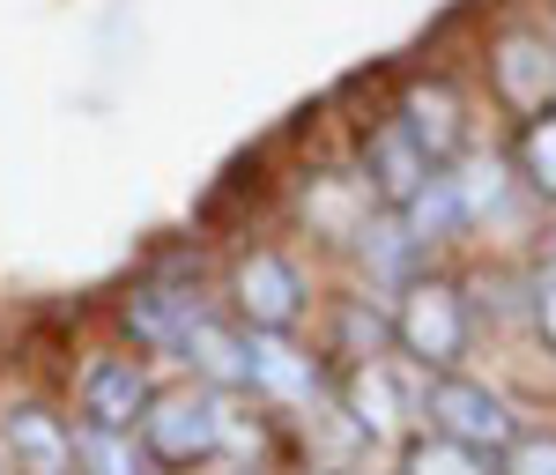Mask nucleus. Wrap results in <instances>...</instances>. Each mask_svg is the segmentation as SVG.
<instances>
[{"instance_id":"nucleus-1","label":"nucleus","mask_w":556,"mask_h":475,"mask_svg":"<svg viewBox=\"0 0 556 475\" xmlns=\"http://www.w3.org/2000/svg\"><path fill=\"white\" fill-rule=\"evenodd\" d=\"M393 342L408 349L424 372H453L468 349V304L453 283H408L393 304Z\"/></svg>"},{"instance_id":"nucleus-2","label":"nucleus","mask_w":556,"mask_h":475,"mask_svg":"<svg viewBox=\"0 0 556 475\" xmlns=\"http://www.w3.org/2000/svg\"><path fill=\"white\" fill-rule=\"evenodd\" d=\"M141 453L164 468H193L223 453V401L215 393H164L141 409Z\"/></svg>"},{"instance_id":"nucleus-3","label":"nucleus","mask_w":556,"mask_h":475,"mask_svg":"<svg viewBox=\"0 0 556 475\" xmlns=\"http://www.w3.org/2000/svg\"><path fill=\"white\" fill-rule=\"evenodd\" d=\"M430 432L453 438V446H468V453H505V446L519 438V424L490 387H475V379H460V372H438V387H430Z\"/></svg>"},{"instance_id":"nucleus-4","label":"nucleus","mask_w":556,"mask_h":475,"mask_svg":"<svg viewBox=\"0 0 556 475\" xmlns=\"http://www.w3.org/2000/svg\"><path fill=\"white\" fill-rule=\"evenodd\" d=\"M238 312H245L253 335H282V327H298V312H304L298 267H290L282 253H253L245 267H238Z\"/></svg>"},{"instance_id":"nucleus-5","label":"nucleus","mask_w":556,"mask_h":475,"mask_svg":"<svg viewBox=\"0 0 556 475\" xmlns=\"http://www.w3.org/2000/svg\"><path fill=\"white\" fill-rule=\"evenodd\" d=\"M0 446H8L15 475H75V432L52 409H38V401L0 416Z\"/></svg>"},{"instance_id":"nucleus-6","label":"nucleus","mask_w":556,"mask_h":475,"mask_svg":"<svg viewBox=\"0 0 556 475\" xmlns=\"http://www.w3.org/2000/svg\"><path fill=\"white\" fill-rule=\"evenodd\" d=\"M149 401H156V393H149V372H141V364H127V357L89 364V379H83V416L97 424V432H134Z\"/></svg>"},{"instance_id":"nucleus-7","label":"nucleus","mask_w":556,"mask_h":475,"mask_svg":"<svg viewBox=\"0 0 556 475\" xmlns=\"http://www.w3.org/2000/svg\"><path fill=\"white\" fill-rule=\"evenodd\" d=\"M430 172H438V164H430L424 149L401 134V120H393V127H379V134H371V149H364V186L379 193L386 209H408V193H416Z\"/></svg>"},{"instance_id":"nucleus-8","label":"nucleus","mask_w":556,"mask_h":475,"mask_svg":"<svg viewBox=\"0 0 556 475\" xmlns=\"http://www.w3.org/2000/svg\"><path fill=\"white\" fill-rule=\"evenodd\" d=\"M401 134L424 149L430 164H445V157L460 149V134H468L460 127V97H453L445 83H416L408 97H401Z\"/></svg>"},{"instance_id":"nucleus-9","label":"nucleus","mask_w":556,"mask_h":475,"mask_svg":"<svg viewBox=\"0 0 556 475\" xmlns=\"http://www.w3.org/2000/svg\"><path fill=\"white\" fill-rule=\"evenodd\" d=\"M245 387L275 393V401H304V393L319 387V364L304 349H290L282 335H253L245 342Z\"/></svg>"},{"instance_id":"nucleus-10","label":"nucleus","mask_w":556,"mask_h":475,"mask_svg":"<svg viewBox=\"0 0 556 475\" xmlns=\"http://www.w3.org/2000/svg\"><path fill=\"white\" fill-rule=\"evenodd\" d=\"M556 83V60L542 38H505L497 45V89H505V104H527V112H542V97Z\"/></svg>"},{"instance_id":"nucleus-11","label":"nucleus","mask_w":556,"mask_h":475,"mask_svg":"<svg viewBox=\"0 0 556 475\" xmlns=\"http://www.w3.org/2000/svg\"><path fill=\"white\" fill-rule=\"evenodd\" d=\"M178 349H186V364H193L208 387H245V335H230V327H215V320H193Z\"/></svg>"},{"instance_id":"nucleus-12","label":"nucleus","mask_w":556,"mask_h":475,"mask_svg":"<svg viewBox=\"0 0 556 475\" xmlns=\"http://www.w3.org/2000/svg\"><path fill=\"white\" fill-rule=\"evenodd\" d=\"M342 401H349V416H356V432H371V438L401 432V393H393V379H386L379 364H356Z\"/></svg>"},{"instance_id":"nucleus-13","label":"nucleus","mask_w":556,"mask_h":475,"mask_svg":"<svg viewBox=\"0 0 556 475\" xmlns=\"http://www.w3.org/2000/svg\"><path fill=\"white\" fill-rule=\"evenodd\" d=\"M127 327L149 349H178L186 327H193V312H186V298H172V290H141V298L127 304Z\"/></svg>"},{"instance_id":"nucleus-14","label":"nucleus","mask_w":556,"mask_h":475,"mask_svg":"<svg viewBox=\"0 0 556 475\" xmlns=\"http://www.w3.org/2000/svg\"><path fill=\"white\" fill-rule=\"evenodd\" d=\"M75 468L83 475H149V453L134 446V432H97V424H83Z\"/></svg>"},{"instance_id":"nucleus-15","label":"nucleus","mask_w":556,"mask_h":475,"mask_svg":"<svg viewBox=\"0 0 556 475\" xmlns=\"http://www.w3.org/2000/svg\"><path fill=\"white\" fill-rule=\"evenodd\" d=\"M519 172H527V186L556 209V112L549 104L527 120V134H519Z\"/></svg>"},{"instance_id":"nucleus-16","label":"nucleus","mask_w":556,"mask_h":475,"mask_svg":"<svg viewBox=\"0 0 556 475\" xmlns=\"http://www.w3.org/2000/svg\"><path fill=\"white\" fill-rule=\"evenodd\" d=\"M401 475H497V468H490V453H468V446H453V438H416L408 461H401Z\"/></svg>"},{"instance_id":"nucleus-17","label":"nucleus","mask_w":556,"mask_h":475,"mask_svg":"<svg viewBox=\"0 0 556 475\" xmlns=\"http://www.w3.org/2000/svg\"><path fill=\"white\" fill-rule=\"evenodd\" d=\"M416 253H424V246L408 238V223H401V216H386V223L364 230V260H371L379 275H408V260H416Z\"/></svg>"},{"instance_id":"nucleus-18","label":"nucleus","mask_w":556,"mask_h":475,"mask_svg":"<svg viewBox=\"0 0 556 475\" xmlns=\"http://www.w3.org/2000/svg\"><path fill=\"white\" fill-rule=\"evenodd\" d=\"M386 335H393V312H364V304H349V312H342V342L356 349V364H371Z\"/></svg>"},{"instance_id":"nucleus-19","label":"nucleus","mask_w":556,"mask_h":475,"mask_svg":"<svg viewBox=\"0 0 556 475\" xmlns=\"http://www.w3.org/2000/svg\"><path fill=\"white\" fill-rule=\"evenodd\" d=\"M497 475H556V438H513Z\"/></svg>"},{"instance_id":"nucleus-20","label":"nucleus","mask_w":556,"mask_h":475,"mask_svg":"<svg viewBox=\"0 0 556 475\" xmlns=\"http://www.w3.org/2000/svg\"><path fill=\"white\" fill-rule=\"evenodd\" d=\"M534 327L549 335V349H556V260H542L534 267Z\"/></svg>"}]
</instances>
